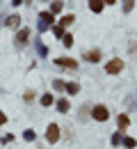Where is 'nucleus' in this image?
Listing matches in <instances>:
<instances>
[{"mask_svg": "<svg viewBox=\"0 0 137 149\" xmlns=\"http://www.w3.org/2000/svg\"><path fill=\"white\" fill-rule=\"evenodd\" d=\"M28 39H30V28H21L16 35V44H25Z\"/></svg>", "mask_w": 137, "mask_h": 149, "instance_id": "4", "label": "nucleus"}, {"mask_svg": "<svg viewBox=\"0 0 137 149\" xmlns=\"http://www.w3.org/2000/svg\"><path fill=\"white\" fill-rule=\"evenodd\" d=\"M78 90H80L78 83H69V85H66V92L69 94H78Z\"/></svg>", "mask_w": 137, "mask_h": 149, "instance_id": "14", "label": "nucleus"}, {"mask_svg": "<svg viewBox=\"0 0 137 149\" xmlns=\"http://www.w3.org/2000/svg\"><path fill=\"white\" fill-rule=\"evenodd\" d=\"M85 60H89V62H98V60H101V51H98V48H94V51H89V53H85Z\"/></svg>", "mask_w": 137, "mask_h": 149, "instance_id": "6", "label": "nucleus"}, {"mask_svg": "<svg viewBox=\"0 0 137 149\" xmlns=\"http://www.w3.org/2000/svg\"><path fill=\"white\" fill-rule=\"evenodd\" d=\"M62 41H64V46H71V44H73V37H71V35H64Z\"/></svg>", "mask_w": 137, "mask_h": 149, "instance_id": "20", "label": "nucleus"}, {"mask_svg": "<svg viewBox=\"0 0 137 149\" xmlns=\"http://www.w3.org/2000/svg\"><path fill=\"white\" fill-rule=\"evenodd\" d=\"M73 16H71V14H69V16H62V21H59V25H62V28H66V25H71V23H73Z\"/></svg>", "mask_w": 137, "mask_h": 149, "instance_id": "12", "label": "nucleus"}, {"mask_svg": "<svg viewBox=\"0 0 137 149\" xmlns=\"http://www.w3.org/2000/svg\"><path fill=\"white\" fill-rule=\"evenodd\" d=\"M135 7V0H123V12H130Z\"/></svg>", "mask_w": 137, "mask_h": 149, "instance_id": "16", "label": "nucleus"}, {"mask_svg": "<svg viewBox=\"0 0 137 149\" xmlns=\"http://www.w3.org/2000/svg\"><path fill=\"white\" fill-rule=\"evenodd\" d=\"M121 142H123V145H126V147H128V149H133V147H135V145H137V140H135V138H123Z\"/></svg>", "mask_w": 137, "mask_h": 149, "instance_id": "13", "label": "nucleus"}, {"mask_svg": "<svg viewBox=\"0 0 137 149\" xmlns=\"http://www.w3.org/2000/svg\"><path fill=\"white\" fill-rule=\"evenodd\" d=\"M5 25L14 30V28H19V25H21V19H19V16H9V19L5 21Z\"/></svg>", "mask_w": 137, "mask_h": 149, "instance_id": "9", "label": "nucleus"}, {"mask_svg": "<svg viewBox=\"0 0 137 149\" xmlns=\"http://www.w3.org/2000/svg\"><path fill=\"white\" fill-rule=\"evenodd\" d=\"M53 87H55V90H57V92H62V90H64V87H66V85H64V83H62V80H55V83H53Z\"/></svg>", "mask_w": 137, "mask_h": 149, "instance_id": "18", "label": "nucleus"}, {"mask_svg": "<svg viewBox=\"0 0 137 149\" xmlns=\"http://www.w3.org/2000/svg\"><path fill=\"white\" fill-rule=\"evenodd\" d=\"M103 2H105V5H114L117 0H103Z\"/></svg>", "mask_w": 137, "mask_h": 149, "instance_id": "22", "label": "nucleus"}, {"mask_svg": "<svg viewBox=\"0 0 137 149\" xmlns=\"http://www.w3.org/2000/svg\"><path fill=\"white\" fill-rule=\"evenodd\" d=\"M92 117H94V119H98V122H105V119L110 117V112H107V108H105V106H94Z\"/></svg>", "mask_w": 137, "mask_h": 149, "instance_id": "1", "label": "nucleus"}, {"mask_svg": "<svg viewBox=\"0 0 137 149\" xmlns=\"http://www.w3.org/2000/svg\"><path fill=\"white\" fill-rule=\"evenodd\" d=\"M25 140H34V133L32 131H25Z\"/></svg>", "mask_w": 137, "mask_h": 149, "instance_id": "21", "label": "nucleus"}, {"mask_svg": "<svg viewBox=\"0 0 137 149\" xmlns=\"http://www.w3.org/2000/svg\"><path fill=\"white\" fill-rule=\"evenodd\" d=\"M53 23V14H48V12H41V28H48Z\"/></svg>", "mask_w": 137, "mask_h": 149, "instance_id": "8", "label": "nucleus"}, {"mask_svg": "<svg viewBox=\"0 0 137 149\" xmlns=\"http://www.w3.org/2000/svg\"><path fill=\"white\" fill-rule=\"evenodd\" d=\"M57 64L59 67H66V69H73V71L78 69V62H76V60H66V57H64V60H57Z\"/></svg>", "mask_w": 137, "mask_h": 149, "instance_id": "5", "label": "nucleus"}, {"mask_svg": "<svg viewBox=\"0 0 137 149\" xmlns=\"http://www.w3.org/2000/svg\"><path fill=\"white\" fill-rule=\"evenodd\" d=\"M69 108H71V106H69V101H66V99H59V101H57V110L59 112H66Z\"/></svg>", "mask_w": 137, "mask_h": 149, "instance_id": "11", "label": "nucleus"}, {"mask_svg": "<svg viewBox=\"0 0 137 149\" xmlns=\"http://www.w3.org/2000/svg\"><path fill=\"white\" fill-rule=\"evenodd\" d=\"M41 103H43V106H50V103H53V96H50V94L41 96Z\"/></svg>", "mask_w": 137, "mask_h": 149, "instance_id": "17", "label": "nucleus"}, {"mask_svg": "<svg viewBox=\"0 0 137 149\" xmlns=\"http://www.w3.org/2000/svg\"><path fill=\"white\" fill-rule=\"evenodd\" d=\"M119 131H126L128 129V124H130V119H128V115H119Z\"/></svg>", "mask_w": 137, "mask_h": 149, "instance_id": "7", "label": "nucleus"}, {"mask_svg": "<svg viewBox=\"0 0 137 149\" xmlns=\"http://www.w3.org/2000/svg\"><path fill=\"white\" fill-rule=\"evenodd\" d=\"M89 9H92V12H101V9H103V0H89Z\"/></svg>", "mask_w": 137, "mask_h": 149, "instance_id": "10", "label": "nucleus"}, {"mask_svg": "<svg viewBox=\"0 0 137 149\" xmlns=\"http://www.w3.org/2000/svg\"><path fill=\"white\" fill-rule=\"evenodd\" d=\"M46 140L50 142V145H55L59 140V129H57V124H50L48 126V131H46Z\"/></svg>", "mask_w": 137, "mask_h": 149, "instance_id": "3", "label": "nucleus"}, {"mask_svg": "<svg viewBox=\"0 0 137 149\" xmlns=\"http://www.w3.org/2000/svg\"><path fill=\"white\" fill-rule=\"evenodd\" d=\"M121 69H123V60H110V62H107V64H105V71H107V74H119V71H121Z\"/></svg>", "mask_w": 137, "mask_h": 149, "instance_id": "2", "label": "nucleus"}, {"mask_svg": "<svg viewBox=\"0 0 137 149\" xmlns=\"http://www.w3.org/2000/svg\"><path fill=\"white\" fill-rule=\"evenodd\" d=\"M50 9H53V14L62 12V2H53V7H50Z\"/></svg>", "mask_w": 137, "mask_h": 149, "instance_id": "19", "label": "nucleus"}, {"mask_svg": "<svg viewBox=\"0 0 137 149\" xmlns=\"http://www.w3.org/2000/svg\"><path fill=\"white\" fill-rule=\"evenodd\" d=\"M14 5H21V0H14Z\"/></svg>", "mask_w": 137, "mask_h": 149, "instance_id": "24", "label": "nucleus"}, {"mask_svg": "<svg viewBox=\"0 0 137 149\" xmlns=\"http://www.w3.org/2000/svg\"><path fill=\"white\" fill-rule=\"evenodd\" d=\"M121 140H123V131H119V133H114V135H112V145H119Z\"/></svg>", "mask_w": 137, "mask_h": 149, "instance_id": "15", "label": "nucleus"}, {"mask_svg": "<svg viewBox=\"0 0 137 149\" xmlns=\"http://www.w3.org/2000/svg\"><path fill=\"white\" fill-rule=\"evenodd\" d=\"M2 122H5V115H2V112H0V124H2Z\"/></svg>", "mask_w": 137, "mask_h": 149, "instance_id": "23", "label": "nucleus"}]
</instances>
